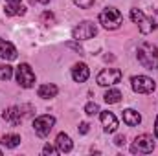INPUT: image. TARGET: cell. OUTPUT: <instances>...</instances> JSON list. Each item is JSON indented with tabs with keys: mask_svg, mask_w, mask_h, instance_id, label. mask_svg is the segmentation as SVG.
<instances>
[{
	"mask_svg": "<svg viewBox=\"0 0 158 156\" xmlns=\"http://www.w3.org/2000/svg\"><path fill=\"white\" fill-rule=\"evenodd\" d=\"M103 99L109 103V105H114V103H119V99H121V92H119L118 88H112V90H107L105 92V96H103Z\"/></svg>",
	"mask_w": 158,
	"mask_h": 156,
	"instance_id": "cell-18",
	"label": "cell"
},
{
	"mask_svg": "<svg viewBox=\"0 0 158 156\" xmlns=\"http://www.w3.org/2000/svg\"><path fill=\"white\" fill-rule=\"evenodd\" d=\"M6 15L7 17H15V15H24L26 7L20 4V0H6Z\"/></svg>",
	"mask_w": 158,
	"mask_h": 156,
	"instance_id": "cell-14",
	"label": "cell"
},
{
	"mask_svg": "<svg viewBox=\"0 0 158 156\" xmlns=\"http://www.w3.org/2000/svg\"><path fill=\"white\" fill-rule=\"evenodd\" d=\"M136 55H138V61L142 66H145L149 70L158 68V46L151 44V42H142L136 50Z\"/></svg>",
	"mask_w": 158,
	"mask_h": 156,
	"instance_id": "cell-1",
	"label": "cell"
},
{
	"mask_svg": "<svg viewBox=\"0 0 158 156\" xmlns=\"http://www.w3.org/2000/svg\"><path fill=\"white\" fill-rule=\"evenodd\" d=\"M99 22L103 24V28L107 30H118L123 22V17L116 7H105L99 13Z\"/></svg>",
	"mask_w": 158,
	"mask_h": 156,
	"instance_id": "cell-2",
	"label": "cell"
},
{
	"mask_svg": "<svg viewBox=\"0 0 158 156\" xmlns=\"http://www.w3.org/2000/svg\"><path fill=\"white\" fill-rule=\"evenodd\" d=\"M155 134H156V138H158V117H156V121H155Z\"/></svg>",
	"mask_w": 158,
	"mask_h": 156,
	"instance_id": "cell-26",
	"label": "cell"
},
{
	"mask_svg": "<svg viewBox=\"0 0 158 156\" xmlns=\"http://www.w3.org/2000/svg\"><path fill=\"white\" fill-rule=\"evenodd\" d=\"M121 81V70L118 68H105L98 74V84L99 86H112Z\"/></svg>",
	"mask_w": 158,
	"mask_h": 156,
	"instance_id": "cell-8",
	"label": "cell"
},
{
	"mask_svg": "<svg viewBox=\"0 0 158 156\" xmlns=\"http://www.w3.org/2000/svg\"><path fill=\"white\" fill-rule=\"evenodd\" d=\"M94 2H96V0H74V4H76L77 7H81V9H90V7L94 6Z\"/></svg>",
	"mask_w": 158,
	"mask_h": 156,
	"instance_id": "cell-22",
	"label": "cell"
},
{
	"mask_svg": "<svg viewBox=\"0 0 158 156\" xmlns=\"http://www.w3.org/2000/svg\"><path fill=\"white\" fill-rule=\"evenodd\" d=\"M37 2H40V4H48L50 0H37Z\"/></svg>",
	"mask_w": 158,
	"mask_h": 156,
	"instance_id": "cell-27",
	"label": "cell"
},
{
	"mask_svg": "<svg viewBox=\"0 0 158 156\" xmlns=\"http://www.w3.org/2000/svg\"><path fill=\"white\" fill-rule=\"evenodd\" d=\"M53 125H55V117L44 114V116L35 117V121H33V130H35V134H37V136L46 138V136L52 132Z\"/></svg>",
	"mask_w": 158,
	"mask_h": 156,
	"instance_id": "cell-5",
	"label": "cell"
},
{
	"mask_svg": "<svg viewBox=\"0 0 158 156\" xmlns=\"http://www.w3.org/2000/svg\"><path fill=\"white\" fill-rule=\"evenodd\" d=\"M88 66L85 64V63H77L74 68H72V77L76 83H85L86 79H88Z\"/></svg>",
	"mask_w": 158,
	"mask_h": 156,
	"instance_id": "cell-15",
	"label": "cell"
},
{
	"mask_svg": "<svg viewBox=\"0 0 158 156\" xmlns=\"http://www.w3.org/2000/svg\"><path fill=\"white\" fill-rule=\"evenodd\" d=\"M79 132H81V134H86V132H88V123H81V125H79Z\"/></svg>",
	"mask_w": 158,
	"mask_h": 156,
	"instance_id": "cell-24",
	"label": "cell"
},
{
	"mask_svg": "<svg viewBox=\"0 0 158 156\" xmlns=\"http://www.w3.org/2000/svg\"><path fill=\"white\" fill-rule=\"evenodd\" d=\"M42 153H44V154H55V153H57V149H53L52 145H44Z\"/></svg>",
	"mask_w": 158,
	"mask_h": 156,
	"instance_id": "cell-23",
	"label": "cell"
},
{
	"mask_svg": "<svg viewBox=\"0 0 158 156\" xmlns=\"http://www.w3.org/2000/svg\"><path fill=\"white\" fill-rule=\"evenodd\" d=\"M114 143H116V145H123V143H125V138H123V136H118V138L114 140Z\"/></svg>",
	"mask_w": 158,
	"mask_h": 156,
	"instance_id": "cell-25",
	"label": "cell"
},
{
	"mask_svg": "<svg viewBox=\"0 0 158 156\" xmlns=\"http://www.w3.org/2000/svg\"><path fill=\"white\" fill-rule=\"evenodd\" d=\"M55 147H57V153L64 154V153H70V151H72L74 143H72V140H70V136H68V134L61 132V134L57 136V140H55Z\"/></svg>",
	"mask_w": 158,
	"mask_h": 156,
	"instance_id": "cell-13",
	"label": "cell"
},
{
	"mask_svg": "<svg viewBox=\"0 0 158 156\" xmlns=\"http://www.w3.org/2000/svg\"><path fill=\"white\" fill-rule=\"evenodd\" d=\"M57 92H59V88L55 86V84H40L39 90H37V94H39V97L42 99H50V97H55L57 96Z\"/></svg>",
	"mask_w": 158,
	"mask_h": 156,
	"instance_id": "cell-17",
	"label": "cell"
},
{
	"mask_svg": "<svg viewBox=\"0 0 158 156\" xmlns=\"http://www.w3.org/2000/svg\"><path fill=\"white\" fill-rule=\"evenodd\" d=\"M153 149H155V142H153V138L149 134L138 136L132 142V145H131V153L132 154H149V153H153Z\"/></svg>",
	"mask_w": 158,
	"mask_h": 156,
	"instance_id": "cell-4",
	"label": "cell"
},
{
	"mask_svg": "<svg viewBox=\"0 0 158 156\" xmlns=\"http://www.w3.org/2000/svg\"><path fill=\"white\" fill-rule=\"evenodd\" d=\"M96 33H98V28H96V24L90 22V20L81 22L79 26L74 28V31H72V35H74L76 40H88V39H92Z\"/></svg>",
	"mask_w": 158,
	"mask_h": 156,
	"instance_id": "cell-6",
	"label": "cell"
},
{
	"mask_svg": "<svg viewBox=\"0 0 158 156\" xmlns=\"http://www.w3.org/2000/svg\"><path fill=\"white\" fill-rule=\"evenodd\" d=\"M131 83H132L134 92H138V94H151L156 88V83L147 76H134L131 79Z\"/></svg>",
	"mask_w": 158,
	"mask_h": 156,
	"instance_id": "cell-9",
	"label": "cell"
},
{
	"mask_svg": "<svg viewBox=\"0 0 158 156\" xmlns=\"http://www.w3.org/2000/svg\"><path fill=\"white\" fill-rule=\"evenodd\" d=\"M131 20H132L134 24H138V28H140V31H142L143 35H147V33H151L153 30H156V22H155L153 18L145 17L142 9H136V7L131 9Z\"/></svg>",
	"mask_w": 158,
	"mask_h": 156,
	"instance_id": "cell-3",
	"label": "cell"
},
{
	"mask_svg": "<svg viewBox=\"0 0 158 156\" xmlns=\"http://www.w3.org/2000/svg\"><path fill=\"white\" fill-rule=\"evenodd\" d=\"M0 154H2V149H0Z\"/></svg>",
	"mask_w": 158,
	"mask_h": 156,
	"instance_id": "cell-28",
	"label": "cell"
},
{
	"mask_svg": "<svg viewBox=\"0 0 158 156\" xmlns=\"http://www.w3.org/2000/svg\"><path fill=\"white\" fill-rule=\"evenodd\" d=\"M22 110L19 109V107H9V109H6L4 112H2V117L9 123V125H13V127H17V125H20V121H22V114H20Z\"/></svg>",
	"mask_w": 158,
	"mask_h": 156,
	"instance_id": "cell-10",
	"label": "cell"
},
{
	"mask_svg": "<svg viewBox=\"0 0 158 156\" xmlns=\"http://www.w3.org/2000/svg\"><path fill=\"white\" fill-rule=\"evenodd\" d=\"M19 143H20V136H19V134H6V136L2 138V145H6V147H9V149L17 147Z\"/></svg>",
	"mask_w": 158,
	"mask_h": 156,
	"instance_id": "cell-19",
	"label": "cell"
},
{
	"mask_svg": "<svg viewBox=\"0 0 158 156\" xmlns=\"http://www.w3.org/2000/svg\"><path fill=\"white\" fill-rule=\"evenodd\" d=\"M85 112H86L88 116H96V114H99L101 110H99L98 103H86V105H85Z\"/></svg>",
	"mask_w": 158,
	"mask_h": 156,
	"instance_id": "cell-21",
	"label": "cell"
},
{
	"mask_svg": "<svg viewBox=\"0 0 158 156\" xmlns=\"http://www.w3.org/2000/svg\"><path fill=\"white\" fill-rule=\"evenodd\" d=\"M11 76H13V68L9 64H0V79L7 81V79H11Z\"/></svg>",
	"mask_w": 158,
	"mask_h": 156,
	"instance_id": "cell-20",
	"label": "cell"
},
{
	"mask_svg": "<svg viewBox=\"0 0 158 156\" xmlns=\"http://www.w3.org/2000/svg\"><path fill=\"white\" fill-rule=\"evenodd\" d=\"M123 121H125L129 127H136V125H140L142 116H140V112H136V110H132V109H127V110H123Z\"/></svg>",
	"mask_w": 158,
	"mask_h": 156,
	"instance_id": "cell-16",
	"label": "cell"
},
{
	"mask_svg": "<svg viewBox=\"0 0 158 156\" xmlns=\"http://www.w3.org/2000/svg\"><path fill=\"white\" fill-rule=\"evenodd\" d=\"M0 59H4V61H15L17 59V48L4 39H0Z\"/></svg>",
	"mask_w": 158,
	"mask_h": 156,
	"instance_id": "cell-11",
	"label": "cell"
},
{
	"mask_svg": "<svg viewBox=\"0 0 158 156\" xmlns=\"http://www.w3.org/2000/svg\"><path fill=\"white\" fill-rule=\"evenodd\" d=\"M99 117H101V123H103V129H105V132H116V129H118V119H116V116L112 114V112H101L99 114Z\"/></svg>",
	"mask_w": 158,
	"mask_h": 156,
	"instance_id": "cell-12",
	"label": "cell"
},
{
	"mask_svg": "<svg viewBox=\"0 0 158 156\" xmlns=\"http://www.w3.org/2000/svg\"><path fill=\"white\" fill-rule=\"evenodd\" d=\"M17 83L20 86H24V88H31L35 84V74H33V70H31L30 64L22 63L17 68Z\"/></svg>",
	"mask_w": 158,
	"mask_h": 156,
	"instance_id": "cell-7",
	"label": "cell"
}]
</instances>
